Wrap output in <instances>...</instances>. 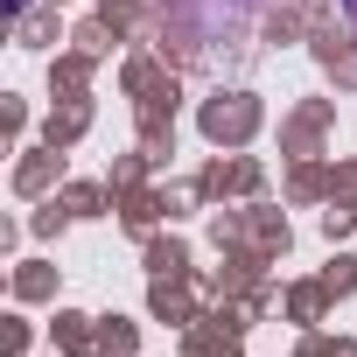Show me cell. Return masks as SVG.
<instances>
[{
	"mask_svg": "<svg viewBox=\"0 0 357 357\" xmlns=\"http://www.w3.org/2000/svg\"><path fill=\"white\" fill-rule=\"evenodd\" d=\"M350 15H357V0H350Z\"/></svg>",
	"mask_w": 357,
	"mask_h": 357,
	"instance_id": "6da1fadb",
	"label": "cell"
}]
</instances>
